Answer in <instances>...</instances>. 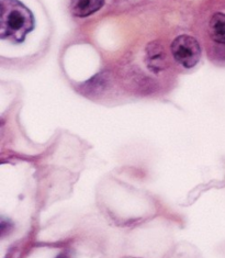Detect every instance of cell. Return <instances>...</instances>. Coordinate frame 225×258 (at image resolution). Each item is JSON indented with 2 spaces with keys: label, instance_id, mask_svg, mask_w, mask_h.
<instances>
[{
  "label": "cell",
  "instance_id": "cell-1",
  "mask_svg": "<svg viewBox=\"0 0 225 258\" xmlns=\"http://www.w3.org/2000/svg\"><path fill=\"white\" fill-rule=\"evenodd\" d=\"M0 36L3 40L21 43L34 29V17L19 0H2Z\"/></svg>",
  "mask_w": 225,
  "mask_h": 258
},
{
  "label": "cell",
  "instance_id": "cell-2",
  "mask_svg": "<svg viewBox=\"0 0 225 258\" xmlns=\"http://www.w3.org/2000/svg\"><path fill=\"white\" fill-rule=\"evenodd\" d=\"M176 62L185 69H192L201 58V47L199 42L190 35H179L170 45Z\"/></svg>",
  "mask_w": 225,
  "mask_h": 258
},
{
  "label": "cell",
  "instance_id": "cell-3",
  "mask_svg": "<svg viewBox=\"0 0 225 258\" xmlns=\"http://www.w3.org/2000/svg\"><path fill=\"white\" fill-rule=\"evenodd\" d=\"M145 63L147 69L155 74L163 72L167 66V55L160 41H153L145 48Z\"/></svg>",
  "mask_w": 225,
  "mask_h": 258
},
{
  "label": "cell",
  "instance_id": "cell-4",
  "mask_svg": "<svg viewBox=\"0 0 225 258\" xmlns=\"http://www.w3.org/2000/svg\"><path fill=\"white\" fill-rule=\"evenodd\" d=\"M105 0H70L69 9L72 16L77 18H87L99 11Z\"/></svg>",
  "mask_w": 225,
  "mask_h": 258
},
{
  "label": "cell",
  "instance_id": "cell-5",
  "mask_svg": "<svg viewBox=\"0 0 225 258\" xmlns=\"http://www.w3.org/2000/svg\"><path fill=\"white\" fill-rule=\"evenodd\" d=\"M209 32L211 39L220 44H225V14L223 12H216L212 16Z\"/></svg>",
  "mask_w": 225,
  "mask_h": 258
}]
</instances>
